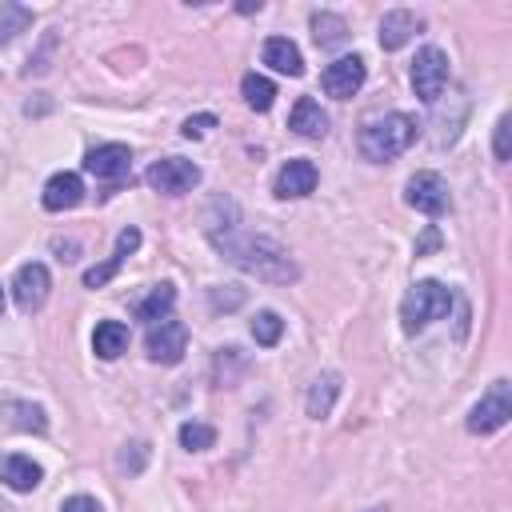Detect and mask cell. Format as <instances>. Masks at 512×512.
Wrapping results in <instances>:
<instances>
[{
    "instance_id": "obj_31",
    "label": "cell",
    "mask_w": 512,
    "mask_h": 512,
    "mask_svg": "<svg viewBox=\"0 0 512 512\" xmlns=\"http://www.w3.org/2000/svg\"><path fill=\"white\" fill-rule=\"evenodd\" d=\"M128 448H132V456L124 452V456H120V468L140 472V468H144V460H148V444H140V440H136V444H128Z\"/></svg>"
},
{
    "instance_id": "obj_25",
    "label": "cell",
    "mask_w": 512,
    "mask_h": 512,
    "mask_svg": "<svg viewBox=\"0 0 512 512\" xmlns=\"http://www.w3.org/2000/svg\"><path fill=\"white\" fill-rule=\"evenodd\" d=\"M252 336H256V344H264V348H272L280 336H284V320L276 316V312H256V320H252Z\"/></svg>"
},
{
    "instance_id": "obj_16",
    "label": "cell",
    "mask_w": 512,
    "mask_h": 512,
    "mask_svg": "<svg viewBox=\"0 0 512 512\" xmlns=\"http://www.w3.org/2000/svg\"><path fill=\"white\" fill-rule=\"evenodd\" d=\"M0 480L12 488V492H32L40 480H44V468L32 460V456H4L0 460Z\"/></svg>"
},
{
    "instance_id": "obj_24",
    "label": "cell",
    "mask_w": 512,
    "mask_h": 512,
    "mask_svg": "<svg viewBox=\"0 0 512 512\" xmlns=\"http://www.w3.org/2000/svg\"><path fill=\"white\" fill-rule=\"evenodd\" d=\"M180 444L188 452H204V448L216 444V428L212 424H200V420H188V424H180Z\"/></svg>"
},
{
    "instance_id": "obj_14",
    "label": "cell",
    "mask_w": 512,
    "mask_h": 512,
    "mask_svg": "<svg viewBox=\"0 0 512 512\" xmlns=\"http://www.w3.org/2000/svg\"><path fill=\"white\" fill-rule=\"evenodd\" d=\"M44 208L48 212H68V208H76L80 200H84V180L76 176V172H56L48 184H44Z\"/></svg>"
},
{
    "instance_id": "obj_19",
    "label": "cell",
    "mask_w": 512,
    "mask_h": 512,
    "mask_svg": "<svg viewBox=\"0 0 512 512\" xmlns=\"http://www.w3.org/2000/svg\"><path fill=\"white\" fill-rule=\"evenodd\" d=\"M124 348H128V324H120V320H100L96 332H92V352H96L100 360H116Z\"/></svg>"
},
{
    "instance_id": "obj_3",
    "label": "cell",
    "mask_w": 512,
    "mask_h": 512,
    "mask_svg": "<svg viewBox=\"0 0 512 512\" xmlns=\"http://www.w3.org/2000/svg\"><path fill=\"white\" fill-rule=\"evenodd\" d=\"M452 304H456V292H452V288H444L440 280H416V284L408 288L404 304H400L404 332H408V336L424 332L432 320H444Z\"/></svg>"
},
{
    "instance_id": "obj_5",
    "label": "cell",
    "mask_w": 512,
    "mask_h": 512,
    "mask_svg": "<svg viewBox=\"0 0 512 512\" xmlns=\"http://www.w3.org/2000/svg\"><path fill=\"white\" fill-rule=\"evenodd\" d=\"M412 88L424 104H436L440 92L448 88V56L440 48H420L412 60Z\"/></svg>"
},
{
    "instance_id": "obj_20",
    "label": "cell",
    "mask_w": 512,
    "mask_h": 512,
    "mask_svg": "<svg viewBox=\"0 0 512 512\" xmlns=\"http://www.w3.org/2000/svg\"><path fill=\"white\" fill-rule=\"evenodd\" d=\"M172 304H176V288H172V284H156V288L136 304V316H140L144 324H156V320H164V316L172 312Z\"/></svg>"
},
{
    "instance_id": "obj_30",
    "label": "cell",
    "mask_w": 512,
    "mask_h": 512,
    "mask_svg": "<svg viewBox=\"0 0 512 512\" xmlns=\"http://www.w3.org/2000/svg\"><path fill=\"white\" fill-rule=\"evenodd\" d=\"M136 248H140V228H124V232L116 236V252H112V256L124 260V256H132Z\"/></svg>"
},
{
    "instance_id": "obj_23",
    "label": "cell",
    "mask_w": 512,
    "mask_h": 512,
    "mask_svg": "<svg viewBox=\"0 0 512 512\" xmlns=\"http://www.w3.org/2000/svg\"><path fill=\"white\" fill-rule=\"evenodd\" d=\"M32 24V8L16 4V0H4L0 4V44H8L16 32H24Z\"/></svg>"
},
{
    "instance_id": "obj_34",
    "label": "cell",
    "mask_w": 512,
    "mask_h": 512,
    "mask_svg": "<svg viewBox=\"0 0 512 512\" xmlns=\"http://www.w3.org/2000/svg\"><path fill=\"white\" fill-rule=\"evenodd\" d=\"M240 300H244V292H228V296H224V292H220V288H216V292H212V308H236V304H240Z\"/></svg>"
},
{
    "instance_id": "obj_35",
    "label": "cell",
    "mask_w": 512,
    "mask_h": 512,
    "mask_svg": "<svg viewBox=\"0 0 512 512\" xmlns=\"http://www.w3.org/2000/svg\"><path fill=\"white\" fill-rule=\"evenodd\" d=\"M0 312H4V288H0Z\"/></svg>"
},
{
    "instance_id": "obj_2",
    "label": "cell",
    "mask_w": 512,
    "mask_h": 512,
    "mask_svg": "<svg viewBox=\"0 0 512 512\" xmlns=\"http://www.w3.org/2000/svg\"><path fill=\"white\" fill-rule=\"evenodd\" d=\"M412 140H416V120L408 112H388V116H376L360 128V152L376 164L400 156Z\"/></svg>"
},
{
    "instance_id": "obj_1",
    "label": "cell",
    "mask_w": 512,
    "mask_h": 512,
    "mask_svg": "<svg viewBox=\"0 0 512 512\" xmlns=\"http://www.w3.org/2000/svg\"><path fill=\"white\" fill-rule=\"evenodd\" d=\"M208 240L216 244V252H224L236 268L268 280V284H292L300 276L296 260L288 256L284 244H276L272 236H256V232H244L236 220H220V224H208Z\"/></svg>"
},
{
    "instance_id": "obj_26",
    "label": "cell",
    "mask_w": 512,
    "mask_h": 512,
    "mask_svg": "<svg viewBox=\"0 0 512 512\" xmlns=\"http://www.w3.org/2000/svg\"><path fill=\"white\" fill-rule=\"evenodd\" d=\"M120 264H124L120 256H108L104 264H92V268L84 272V288H104V284H108V280L120 272Z\"/></svg>"
},
{
    "instance_id": "obj_13",
    "label": "cell",
    "mask_w": 512,
    "mask_h": 512,
    "mask_svg": "<svg viewBox=\"0 0 512 512\" xmlns=\"http://www.w3.org/2000/svg\"><path fill=\"white\" fill-rule=\"evenodd\" d=\"M420 16L416 12H408V8H392V12H384V20H380V48L384 52H396V48H404L408 40H412V32H420Z\"/></svg>"
},
{
    "instance_id": "obj_4",
    "label": "cell",
    "mask_w": 512,
    "mask_h": 512,
    "mask_svg": "<svg viewBox=\"0 0 512 512\" xmlns=\"http://www.w3.org/2000/svg\"><path fill=\"white\" fill-rule=\"evenodd\" d=\"M508 420H512V388H508V380H496L480 396V404L468 412V432L472 436H488V432H500Z\"/></svg>"
},
{
    "instance_id": "obj_29",
    "label": "cell",
    "mask_w": 512,
    "mask_h": 512,
    "mask_svg": "<svg viewBox=\"0 0 512 512\" xmlns=\"http://www.w3.org/2000/svg\"><path fill=\"white\" fill-rule=\"evenodd\" d=\"M208 128H216V116H212V112H200V116H188L180 132H184L188 140H196V136H204Z\"/></svg>"
},
{
    "instance_id": "obj_22",
    "label": "cell",
    "mask_w": 512,
    "mask_h": 512,
    "mask_svg": "<svg viewBox=\"0 0 512 512\" xmlns=\"http://www.w3.org/2000/svg\"><path fill=\"white\" fill-rule=\"evenodd\" d=\"M312 32H316V44L320 48H336V44L348 40V24L336 12H316L312 16Z\"/></svg>"
},
{
    "instance_id": "obj_8",
    "label": "cell",
    "mask_w": 512,
    "mask_h": 512,
    "mask_svg": "<svg viewBox=\"0 0 512 512\" xmlns=\"http://www.w3.org/2000/svg\"><path fill=\"white\" fill-rule=\"evenodd\" d=\"M144 348H148V356H152L156 364H176V360L184 356V348H188V328H184L180 320L164 316V320L148 324Z\"/></svg>"
},
{
    "instance_id": "obj_21",
    "label": "cell",
    "mask_w": 512,
    "mask_h": 512,
    "mask_svg": "<svg viewBox=\"0 0 512 512\" xmlns=\"http://www.w3.org/2000/svg\"><path fill=\"white\" fill-rule=\"evenodd\" d=\"M240 92H244V104L256 108V112H268L272 100H276V84H272L268 76H256V72H248V76L240 80Z\"/></svg>"
},
{
    "instance_id": "obj_11",
    "label": "cell",
    "mask_w": 512,
    "mask_h": 512,
    "mask_svg": "<svg viewBox=\"0 0 512 512\" xmlns=\"http://www.w3.org/2000/svg\"><path fill=\"white\" fill-rule=\"evenodd\" d=\"M128 168H132V152L124 144H100V148H92L84 156V172L96 176V180H108V184L124 180Z\"/></svg>"
},
{
    "instance_id": "obj_32",
    "label": "cell",
    "mask_w": 512,
    "mask_h": 512,
    "mask_svg": "<svg viewBox=\"0 0 512 512\" xmlns=\"http://www.w3.org/2000/svg\"><path fill=\"white\" fill-rule=\"evenodd\" d=\"M60 512H100V500L96 496H68L60 504Z\"/></svg>"
},
{
    "instance_id": "obj_28",
    "label": "cell",
    "mask_w": 512,
    "mask_h": 512,
    "mask_svg": "<svg viewBox=\"0 0 512 512\" xmlns=\"http://www.w3.org/2000/svg\"><path fill=\"white\" fill-rule=\"evenodd\" d=\"M12 412H20V428H32V432H44L48 428V420H44V412L36 408V404H12Z\"/></svg>"
},
{
    "instance_id": "obj_10",
    "label": "cell",
    "mask_w": 512,
    "mask_h": 512,
    "mask_svg": "<svg viewBox=\"0 0 512 512\" xmlns=\"http://www.w3.org/2000/svg\"><path fill=\"white\" fill-rule=\"evenodd\" d=\"M364 76H368V68H364L360 56H340V60H332V64L320 72V88H324L328 96H336V100H348V96L360 92Z\"/></svg>"
},
{
    "instance_id": "obj_27",
    "label": "cell",
    "mask_w": 512,
    "mask_h": 512,
    "mask_svg": "<svg viewBox=\"0 0 512 512\" xmlns=\"http://www.w3.org/2000/svg\"><path fill=\"white\" fill-rule=\"evenodd\" d=\"M492 152H496V160H508V156H512V116H500V120H496Z\"/></svg>"
},
{
    "instance_id": "obj_15",
    "label": "cell",
    "mask_w": 512,
    "mask_h": 512,
    "mask_svg": "<svg viewBox=\"0 0 512 512\" xmlns=\"http://www.w3.org/2000/svg\"><path fill=\"white\" fill-rule=\"evenodd\" d=\"M288 128L296 132V136H308V140H320L324 132H328V112L312 100V96H300L296 104H292V116H288Z\"/></svg>"
},
{
    "instance_id": "obj_9",
    "label": "cell",
    "mask_w": 512,
    "mask_h": 512,
    "mask_svg": "<svg viewBox=\"0 0 512 512\" xmlns=\"http://www.w3.org/2000/svg\"><path fill=\"white\" fill-rule=\"evenodd\" d=\"M48 288H52V280H48V268L44 264H20V272H16V280H12V300H16V308L20 312H40L44 308V300H48Z\"/></svg>"
},
{
    "instance_id": "obj_33",
    "label": "cell",
    "mask_w": 512,
    "mask_h": 512,
    "mask_svg": "<svg viewBox=\"0 0 512 512\" xmlns=\"http://www.w3.org/2000/svg\"><path fill=\"white\" fill-rule=\"evenodd\" d=\"M432 248H440V232H436V228H428V232L416 240V256H428Z\"/></svg>"
},
{
    "instance_id": "obj_12",
    "label": "cell",
    "mask_w": 512,
    "mask_h": 512,
    "mask_svg": "<svg viewBox=\"0 0 512 512\" xmlns=\"http://www.w3.org/2000/svg\"><path fill=\"white\" fill-rule=\"evenodd\" d=\"M316 180H320V172H316V164L312 160H288L280 172H276V196L280 200H300V196H308L312 188H316Z\"/></svg>"
},
{
    "instance_id": "obj_7",
    "label": "cell",
    "mask_w": 512,
    "mask_h": 512,
    "mask_svg": "<svg viewBox=\"0 0 512 512\" xmlns=\"http://www.w3.org/2000/svg\"><path fill=\"white\" fill-rule=\"evenodd\" d=\"M404 200L424 216H444L452 208V196H448V184L440 172H416L404 188Z\"/></svg>"
},
{
    "instance_id": "obj_17",
    "label": "cell",
    "mask_w": 512,
    "mask_h": 512,
    "mask_svg": "<svg viewBox=\"0 0 512 512\" xmlns=\"http://www.w3.org/2000/svg\"><path fill=\"white\" fill-rule=\"evenodd\" d=\"M264 64L284 72V76H300L304 72V60H300V48L288 40V36H272L264 40Z\"/></svg>"
},
{
    "instance_id": "obj_6",
    "label": "cell",
    "mask_w": 512,
    "mask_h": 512,
    "mask_svg": "<svg viewBox=\"0 0 512 512\" xmlns=\"http://www.w3.org/2000/svg\"><path fill=\"white\" fill-rule=\"evenodd\" d=\"M148 184L156 192H164V196H184V192H192L200 184V168L192 160H184V156H164V160H156L148 168Z\"/></svg>"
},
{
    "instance_id": "obj_18",
    "label": "cell",
    "mask_w": 512,
    "mask_h": 512,
    "mask_svg": "<svg viewBox=\"0 0 512 512\" xmlns=\"http://www.w3.org/2000/svg\"><path fill=\"white\" fill-rule=\"evenodd\" d=\"M336 396H340V376H336V372H320V376L312 380V388H308V400H304L308 416H312V420H324V416L332 412Z\"/></svg>"
}]
</instances>
